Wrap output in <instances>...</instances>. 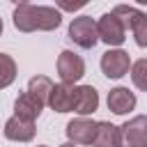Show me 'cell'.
Segmentation results:
<instances>
[{
    "mask_svg": "<svg viewBox=\"0 0 147 147\" xmlns=\"http://www.w3.org/2000/svg\"><path fill=\"white\" fill-rule=\"evenodd\" d=\"M37 133V126L34 122H28V119H21V117H9L5 122V138L7 140H14V142H30Z\"/></svg>",
    "mask_w": 147,
    "mask_h": 147,
    "instance_id": "8fae6325",
    "label": "cell"
},
{
    "mask_svg": "<svg viewBox=\"0 0 147 147\" xmlns=\"http://www.w3.org/2000/svg\"><path fill=\"white\" fill-rule=\"evenodd\" d=\"M16 80V62L11 55L0 53V90L9 87Z\"/></svg>",
    "mask_w": 147,
    "mask_h": 147,
    "instance_id": "2e32d148",
    "label": "cell"
},
{
    "mask_svg": "<svg viewBox=\"0 0 147 147\" xmlns=\"http://www.w3.org/2000/svg\"><path fill=\"white\" fill-rule=\"evenodd\" d=\"M92 147H122V129L110 122H96Z\"/></svg>",
    "mask_w": 147,
    "mask_h": 147,
    "instance_id": "4fadbf2b",
    "label": "cell"
},
{
    "mask_svg": "<svg viewBox=\"0 0 147 147\" xmlns=\"http://www.w3.org/2000/svg\"><path fill=\"white\" fill-rule=\"evenodd\" d=\"M41 110H44V106L34 96H30L28 92H21L14 101V115L21 119H28V122H34L41 115Z\"/></svg>",
    "mask_w": 147,
    "mask_h": 147,
    "instance_id": "5bb4252c",
    "label": "cell"
},
{
    "mask_svg": "<svg viewBox=\"0 0 147 147\" xmlns=\"http://www.w3.org/2000/svg\"><path fill=\"white\" fill-rule=\"evenodd\" d=\"M30 96H34L41 106H48V99H51V92H53V80L48 76H32L28 80V90H25Z\"/></svg>",
    "mask_w": 147,
    "mask_h": 147,
    "instance_id": "9a60e30c",
    "label": "cell"
},
{
    "mask_svg": "<svg viewBox=\"0 0 147 147\" xmlns=\"http://www.w3.org/2000/svg\"><path fill=\"white\" fill-rule=\"evenodd\" d=\"M69 39L80 46V48H94L99 41V32H96V21L92 16H76L69 23Z\"/></svg>",
    "mask_w": 147,
    "mask_h": 147,
    "instance_id": "277c9868",
    "label": "cell"
},
{
    "mask_svg": "<svg viewBox=\"0 0 147 147\" xmlns=\"http://www.w3.org/2000/svg\"><path fill=\"white\" fill-rule=\"evenodd\" d=\"M37 147H48V145H37Z\"/></svg>",
    "mask_w": 147,
    "mask_h": 147,
    "instance_id": "44dd1931",
    "label": "cell"
},
{
    "mask_svg": "<svg viewBox=\"0 0 147 147\" xmlns=\"http://www.w3.org/2000/svg\"><path fill=\"white\" fill-rule=\"evenodd\" d=\"M14 28L21 32H51L55 28H60L62 23V14L55 7L48 5H30V2H21L14 7Z\"/></svg>",
    "mask_w": 147,
    "mask_h": 147,
    "instance_id": "6da1fadb",
    "label": "cell"
},
{
    "mask_svg": "<svg viewBox=\"0 0 147 147\" xmlns=\"http://www.w3.org/2000/svg\"><path fill=\"white\" fill-rule=\"evenodd\" d=\"M74 92H76L74 85H64V83L53 85L48 106H51L55 113H74Z\"/></svg>",
    "mask_w": 147,
    "mask_h": 147,
    "instance_id": "7c38bea8",
    "label": "cell"
},
{
    "mask_svg": "<svg viewBox=\"0 0 147 147\" xmlns=\"http://www.w3.org/2000/svg\"><path fill=\"white\" fill-rule=\"evenodd\" d=\"M57 74L64 85H74L85 76V62L74 51H62L57 55Z\"/></svg>",
    "mask_w": 147,
    "mask_h": 147,
    "instance_id": "8992f818",
    "label": "cell"
},
{
    "mask_svg": "<svg viewBox=\"0 0 147 147\" xmlns=\"http://www.w3.org/2000/svg\"><path fill=\"white\" fill-rule=\"evenodd\" d=\"M60 147H76L74 142H64V145H60Z\"/></svg>",
    "mask_w": 147,
    "mask_h": 147,
    "instance_id": "d6986e66",
    "label": "cell"
},
{
    "mask_svg": "<svg viewBox=\"0 0 147 147\" xmlns=\"http://www.w3.org/2000/svg\"><path fill=\"white\" fill-rule=\"evenodd\" d=\"M113 11L122 18V23L126 25V30L133 32L136 44H138L140 48H147V14L140 11V9L133 7V5H117Z\"/></svg>",
    "mask_w": 147,
    "mask_h": 147,
    "instance_id": "7a4b0ae2",
    "label": "cell"
},
{
    "mask_svg": "<svg viewBox=\"0 0 147 147\" xmlns=\"http://www.w3.org/2000/svg\"><path fill=\"white\" fill-rule=\"evenodd\" d=\"M122 147H147V115H136L122 126Z\"/></svg>",
    "mask_w": 147,
    "mask_h": 147,
    "instance_id": "52a82bcc",
    "label": "cell"
},
{
    "mask_svg": "<svg viewBox=\"0 0 147 147\" xmlns=\"http://www.w3.org/2000/svg\"><path fill=\"white\" fill-rule=\"evenodd\" d=\"M64 133H67L69 142H74V145H92L94 133H96V122L90 117H74L71 122H67Z\"/></svg>",
    "mask_w": 147,
    "mask_h": 147,
    "instance_id": "ba28073f",
    "label": "cell"
},
{
    "mask_svg": "<svg viewBox=\"0 0 147 147\" xmlns=\"http://www.w3.org/2000/svg\"><path fill=\"white\" fill-rule=\"evenodd\" d=\"M136 94L129 90V87H113L110 92H108V99H106V103H108V110L110 113H115V115H126V113H131L133 108H136Z\"/></svg>",
    "mask_w": 147,
    "mask_h": 147,
    "instance_id": "30bf717a",
    "label": "cell"
},
{
    "mask_svg": "<svg viewBox=\"0 0 147 147\" xmlns=\"http://www.w3.org/2000/svg\"><path fill=\"white\" fill-rule=\"evenodd\" d=\"M96 32H99V41L113 46H122L126 39V25L122 23V18L115 11H106L101 14V18L96 21Z\"/></svg>",
    "mask_w": 147,
    "mask_h": 147,
    "instance_id": "3957f363",
    "label": "cell"
},
{
    "mask_svg": "<svg viewBox=\"0 0 147 147\" xmlns=\"http://www.w3.org/2000/svg\"><path fill=\"white\" fill-rule=\"evenodd\" d=\"M80 7H83V2H74V5H64V2H62V5H60V9H71V11H74V9H80Z\"/></svg>",
    "mask_w": 147,
    "mask_h": 147,
    "instance_id": "ac0fdd59",
    "label": "cell"
},
{
    "mask_svg": "<svg viewBox=\"0 0 147 147\" xmlns=\"http://www.w3.org/2000/svg\"><path fill=\"white\" fill-rule=\"evenodd\" d=\"M0 34H2V18H0Z\"/></svg>",
    "mask_w": 147,
    "mask_h": 147,
    "instance_id": "ffe728a7",
    "label": "cell"
},
{
    "mask_svg": "<svg viewBox=\"0 0 147 147\" xmlns=\"http://www.w3.org/2000/svg\"><path fill=\"white\" fill-rule=\"evenodd\" d=\"M96 108H99V92L92 85H78L74 92V113H78L80 117H87Z\"/></svg>",
    "mask_w": 147,
    "mask_h": 147,
    "instance_id": "9c48e42d",
    "label": "cell"
},
{
    "mask_svg": "<svg viewBox=\"0 0 147 147\" xmlns=\"http://www.w3.org/2000/svg\"><path fill=\"white\" fill-rule=\"evenodd\" d=\"M131 80L138 90L147 92V57H140L131 64Z\"/></svg>",
    "mask_w": 147,
    "mask_h": 147,
    "instance_id": "e0dca14e",
    "label": "cell"
},
{
    "mask_svg": "<svg viewBox=\"0 0 147 147\" xmlns=\"http://www.w3.org/2000/svg\"><path fill=\"white\" fill-rule=\"evenodd\" d=\"M129 69H131V57H129L126 51H122V48H108L101 55V71H103L106 78L117 80V78L126 76Z\"/></svg>",
    "mask_w": 147,
    "mask_h": 147,
    "instance_id": "5b68a950",
    "label": "cell"
}]
</instances>
